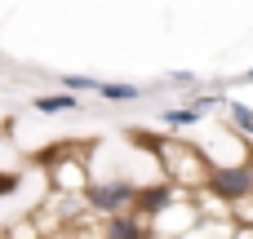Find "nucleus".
Masks as SVG:
<instances>
[{"label":"nucleus","instance_id":"9b49d317","mask_svg":"<svg viewBox=\"0 0 253 239\" xmlns=\"http://www.w3.org/2000/svg\"><path fill=\"white\" fill-rule=\"evenodd\" d=\"M227 120H231V129L236 133H253V106L249 102H236V98H227Z\"/></svg>","mask_w":253,"mask_h":239},{"label":"nucleus","instance_id":"2eb2a0df","mask_svg":"<svg viewBox=\"0 0 253 239\" xmlns=\"http://www.w3.org/2000/svg\"><path fill=\"white\" fill-rule=\"evenodd\" d=\"M165 80H169V84H178V89H196V84H200V80H196V71H169Z\"/></svg>","mask_w":253,"mask_h":239},{"label":"nucleus","instance_id":"4468645a","mask_svg":"<svg viewBox=\"0 0 253 239\" xmlns=\"http://www.w3.org/2000/svg\"><path fill=\"white\" fill-rule=\"evenodd\" d=\"M9 239H44V231L36 222H18V226H9Z\"/></svg>","mask_w":253,"mask_h":239},{"label":"nucleus","instance_id":"ddd939ff","mask_svg":"<svg viewBox=\"0 0 253 239\" xmlns=\"http://www.w3.org/2000/svg\"><path fill=\"white\" fill-rule=\"evenodd\" d=\"M191 106L209 115V111H218V106H227V93H191Z\"/></svg>","mask_w":253,"mask_h":239},{"label":"nucleus","instance_id":"0eeeda50","mask_svg":"<svg viewBox=\"0 0 253 239\" xmlns=\"http://www.w3.org/2000/svg\"><path fill=\"white\" fill-rule=\"evenodd\" d=\"M178 239H236V222L231 217H200L187 235Z\"/></svg>","mask_w":253,"mask_h":239},{"label":"nucleus","instance_id":"dca6fc26","mask_svg":"<svg viewBox=\"0 0 253 239\" xmlns=\"http://www.w3.org/2000/svg\"><path fill=\"white\" fill-rule=\"evenodd\" d=\"M18 186H22V177H18V173H0V200H4V195H13Z\"/></svg>","mask_w":253,"mask_h":239},{"label":"nucleus","instance_id":"f257e3e1","mask_svg":"<svg viewBox=\"0 0 253 239\" xmlns=\"http://www.w3.org/2000/svg\"><path fill=\"white\" fill-rule=\"evenodd\" d=\"M129 142L142 146V151H151L160 177L178 182L182 191H200L205 177H209V169H213V160L205 155V146L200 142H187V137H151L142 129H129Z\"/></svg>","mask_w":253,"mask_h":239},{"label":"nucleus","instance_id":"9d476101","mask_svg":"<svg viewBox=\"0 0 253 239\" xmlns=\"http://www.w3.org/2000/svg\"><path fill=\"white\" fill-rule=\"evenodd\" d=\"M98 98H102V102H116V106H125V102H138V98H142V89H138V84H120V80H102Z\"/></svg>","mask_w":253,"mask_h":239},{"label":"nucleus","instance_id":"f3484780","mask_svg":"<svg viewBox=\"0 0 253 239\" xmlns=\"http://www.w3.org/2000/svg\"><path fill=\"white\" fill-rule=\"evenodd\" d=\"M245 164H249V173H253V142L245 146Z\"/></svg>","mask_w":253,"mask_h":239},{"label":"nucleus","instance_id":"7ed1b4c3","mask_svg":"<svg viewBox=\"0 0 253 239\" xmlns=\"http://www.w3.org/2000/svg\"><path fill=\"white\" fill-rule=\"evenodd\" d=\"M49 182H53V191H62V195H84L89 182H93V169L76 155V146H58V151L49 155Z\"/></svg>","mask_w":253,"mask_h":239},{"label":"nucleus","instance_id":"a211bd4d","mask_svg":"<svg viewBox=\"0 0 253 239\" xmlns=\"http://www.w3.org/2000/svg\"><path fill=\"white\" fill-rule=\"evenodd\" d=\"M240 84H253V71H245V75H240Z\"/></svg>","mask_w":253,"mask_h":239},{"label":"nucleus","instance_id":"f03ea898","mask_svg":"<svg viewBox=\"0 0 253 239\" xmlns=\"http://www.w3.org/2000/svg\"><path fill=\"white\" fill-rule=\"evenodd\" d=\"M142 182H129V177H93L89 191H84V208L111 217V213H125L133 208V195H138Z\"/></svg>","mask_w":253,"mask_h":239},{"label":"nucleus","instance_id":"6e6552de","mask_svg":"<svg viewBox=\"0 0 253 239\" xmlns=\"http://www.w3.org/2000/svg\"><path fill=\"white\" fill-rule=\"evenodd\" d=\"M31 106H36L40 115H62V111H76V106H80V93H71V89L40 93V98H31Z\"/></svg>","mask_w":253,"mask_h":239},{"label":"nucleus","instance_id":"6ab92c4d","mask_svg":"<svg viewBox=\"0 0 253 239\" xmlns=\"http://www.w3.org/2000/svg\"><path fill=\"white\" fill-rule=\"evenodd\" d=\"M249 142H253V133H249Z\"/></svg>","mask_w":253,"mask_h":239},{"label":"nucleus","instance_id":"39448f33","mask_svg":"<svg viewBox=\"0 0 253 239\" xmlns=\"http://www.w3.org/2000/svg\"><path fill=\"white\" fill-rule=\"evenodd\" d=\"M178 195H182V186H178V182H169V177H160V182H142V186H138V195H133V213H142V217L151 222V217H160Z\"/></svg>","mask_w":253,"mask_h":239},{"label":"nucleus","instance_id":"f8f14e48","mask_svg":"<svg viewBox=\"0 0 253 239\" xmlns=\"http://www.w3.org/2000/svg\"><path fill=\"white\" fill-rule=\"evenodd\" d=\"M58 89H71V93H98L102 80H93V75H58Z\"/></svg>","mask_w":253,"mask_h":239},{"label":"nucleus","instance_id":"423d86ee","mask_svg":"<svg viewBox=\"0 0 253 239\" xmlns=\"http://www.w3.org/2000/svg\"><path fill=\"white\" fill-rule=\"evenodd\" d=\"M102 239H156V231H151V222H147L142 213L125 208V213H111V217H107Z\"/></svg>","mask_w":253,"mask_h":239},{"label":"nucleus","instance_id":"20e7f679","mask_svg":"<svg viewBox=\"0 0 253 239\" xmlns=\"http://www.w3.org/2000/svg\"><path fill=\"white\" fill-rule=\"evenodd\" d=\"M200 191H213L218 200H227V204H240L245 195H253V173H249V164H245V160H231V164H213Z\"/></svg>","mask_w":253,"mask_h":239},{"label":"nucleus","instance_id":"1a4fd4ad","mask_svg":"<svg viewBox=\"0 0 253 239\" xmlns=\"http://www.w3.org/2000/svg\"><path fill=\"white\" fill-rule=\"evenodd\" d=\"M200 120H205V111H196L191 102H187V106H165V111H160V124L173 129V133H178V129H196Z\"/></svg>","mask_w":253,"mask_h":239}]
</instances>
